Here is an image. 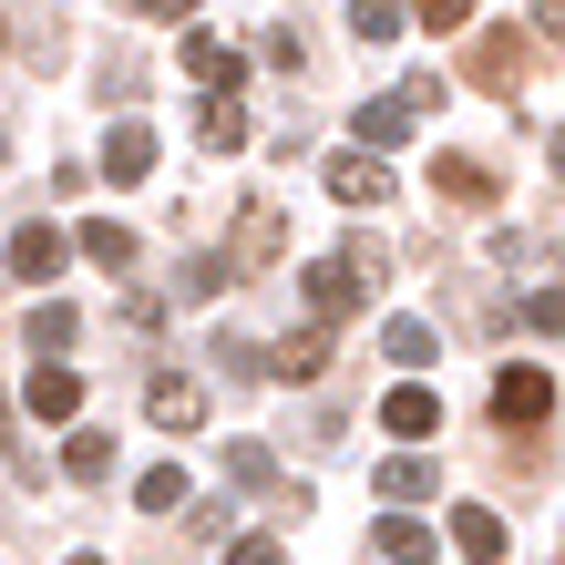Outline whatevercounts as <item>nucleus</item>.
I'll return each instance as SVG.
<instances>
[{"instance_id":"obj_1","label":"nucleus","mask_w":565,"mask_h":565,"mask_svg":"<svg viewBox=\"0 0 565 565\" xmlns=\"http://www.w3.org/2000/svg\"><path fill=\"white\" fill-rule=\"evenodd\" d=\"M381 278H391V257H381V247H340V257H319V268L298 278V288H309V309H319V329H329V319L371 309V298H381Z\"/></svg>"},{"instance_id":"obj_2","label":"nucleus","mask_w":565,"mask_h":565,"mask_svg":"<svg viewBox=\"0 0 565 565\" xmlns=\"http://www.w3.org/2000/svg\"><path fill=\"white\" fill-rule=\"evenodd\" d=\"M462 62H473L483 93H524V31L514 21H473V52H462Z\"/></svg>"},{"instance_id":"obj_3","label":"nucleus","mask_w":565,"mask_h":565,"mask_svg":"<svg viewBox=\"0 0 565 565\" xmlns=\"http://www.w3.org/2000/svg\"><path fill=\"white\" fill-rule=\"evenodd\" d=\"M545 412H555V381H545V371H524V360H514V371H493V422L535 431Z\"/></svg>"},{"instance_id":"obj_4","label":"nucleus","mask_w":565,"mask_h":565,"mask_svg":"<svg viewBox=\"0 0 565 565\" xmlns=\"http://www.w3.org/2000/svg\"><path fill=\"white\" fill-rule=\"evenodd\" d=\"M431 195H443V206H462V216H483V206H493V164H473V154H431Z\"/></svg>"},{"instance_id":"obj_5","label":"nucleus","mask_w":565,"mask_h":565,"mask_svg":"<svg viewBox=\"0 0 565 565\" xmlns=\"http://www.w3.org/2000/svg\"><path fill=\"white\" fill-rule=\"evenodd\" d=\"M402 135H412V104H402V93H381V104L350 114V154H391Z\"/></svg>"},{"instance_id":"obj_6","label":"nucleus","mask_w":565,"mask_h":565,"mask_svg":"<svg viewBox=\"0 0 565 565\" xmlns=\"http://www.w3.org/2000/svg\"><path fill=\"white\" fill-rule=\"evenodd\" d=\"M145 412H154L164 431H195V422H206V381H185V371H154V391H145Z\"/></svg>"},{"instance_id":"obj_7","label":"nucleus","mask_w":565,"mask_h":565,"mask_svg":"<svg viewBox=\"0 0 565 565\" xmlns=\"http://www.w3.org/2000/svg\"><path fill=\"white\" fill-rule=\"evenodd\" d=\"M329 195H340V206H381V195H391V164L381 154H329Z\"/></svg>"},{"instance_id":"obj_8","label":"nucleus","mask_w":565,"mask_h":565,"mask_svg":"<svg viewBox=\"0 0 565 565\" xmlns=\"http://www.w3.org/2000/svg\"><path fill=\"white\" fill-rule=\"evenodd\" d=\"M11 278L21 288H52L62 278V226H21V237H11Z\"/></svg>"},{"instance_id":"obj_9","label":"nucleus","mask_w":565,"mask_h":565,"mask_svg":"<svg viewBox=\"0 0 565 565\" xmlns=\"http://www.w3.org/2000/svg\"><path fill=\"white\" fill-rule=\"evenodd\" d=\"M381 431H402V443H431V431H443V402H431L422 381H402V391L381 402Z\"/></svg>"},{"instance_id":"obj_10","label":"nucleus","mask_w":565,"mask_h":565,"mask_svg":"<svg viewBox=\"0 0 565 565\" xmlns=\"http://www.w3.org/2000/svg\"><path fill=\"white\" fill-rule=\"evenodd\" d=\"M278 247H288V216H278V206H247V216H237V268H268Z\"/></svg>"},{"instance_id":"obj_11","label":"nucleus","mask_w":565,"mask_h":565,"mask_svg":"<svg viewBox=\"0 0 565 565\" xmlns=\"http://www.w3.org/2000/svg\"><path fill=\"white\" fill-rule=\"evenodd\" d=\"M31 412H42V422H73L83 412V381L62 371V360H42V371H31Z\"/></svg>"},{"instance_id":"obj_12","label":"nucleus","mask_w":565,"mask_h":565,"mask_svg":"<svg viewBox=\"0 0 565 565\" xmlns=\"http://www.w3.org/2000/svg\"><path fill=\"white\" fill-rule=\"evenodd\" d=\"M422 493H443V473H431L422 452H391L381 462V504H422Z\"/></svg>"},{"instance_id":"obj_13","label":"nucleus","mask_w":565,"mask_h":565,"mask_svg":"<svg viewBox=\"0 0 565 565\" xmlns=\"http://www.w3.org/2000/svg\"><path fill=\"white\" fill-rule=\"evenodd\" d=\"M278 381H329V329H288L278 340Z\"/></svg>"},{"instance_id":"obj_14","label":"nucleus","mask_w":565,"mask_h":565,"mask_svg":"<svg viewBox=\"0 0 565 565\" xmlns=\"http://www.w3.org/2000/svg\"><path fill=\"white\" fill-rule=\"evenodd\" d=\"M145 164H154V135H145V124H114V135H104V175H114V185H135Z\"/></svg>"},{"instance_id":"obj_15","label":"nucleus","mask_w":565,"mask_h":565,"mask_svg":"<svg viewBox=\"0 0 565 565\" xmlns=\"http://www.w3.org/2000/svg\"><path fill=\"white\" fill-rule=\"evenodd\" d=\"M185 73H195V83H206L216 104H226V93H237V52H226V42H206V31H195V42H185Z\"/></svg>"},{"instance_id":"obj_16","label":"nucleus","mask_w":565,"mask_h":565,"mask_svg":"<svg viewBox=\"0 0 565 565\" xmlns=\"http://www.w3.org/2000/svg\"><path fill=\"white\" fill-rule=\"evenodd\" d=\"M452 535H462V555H473V565H493V555H504V514H493V504H462Z\"/></svg>"},{"instance_id":"obj_17","label":"nucleus","mask_w":565,"mask_h":565,"mask_svg":"<svg viewBox=\"0 0 565 565\" xmlns=\"http://www.w3.org/2000/svg\"><path fill=\"white\" fill-rule=\"evenodd\" d=\"M381 555L391 565H431V524L422 514H381Z\"/></svg>"},{"instance_id":"obj_18","label":"nucleus","mask_w":565,"mask_h":565,"mask_svg":"<svg viewBox=\"0 0 565 565\" xmlns=\"http://www.w3.org/2000/svg\"><path fill=\"white\" fill-rule=\"evenodd\" d=\"M62 473H73V483H114V431H73Z\"/></svg>"},{"instance_id":"obj_19","label":"nucleus","mask_w":565,"mask_h":565,"mask_svg":"<svg viewBox=\"0 0 565 565\" xmlns=\"http://www.w3.org/2000/svg\"><path fill=\"white\" fill-rule=\"evenodd\" d=\"M195 145H206V154H237L247 145V104H206V114H195Z\"/></svg>"},{"instance_id":"obj_20","label":"nucleus","mask_w":565,"mask_h":565,"mask_svg":"<svg viewBox=\"0 0 565 565\" xmlns=\"http://www.w3.org/2000/svg\"><path fill=\"white\" fill-rule=\"evenodd\" d=\"M135 504H145V514H185V462H154V473H135Z\"/></svg>"},{"instance_id":"obj_21","label":"nucleus","mask_w":565,"mask_h":565,"mask_svg":"<svg viewBox=\"0 0 565 565\" xmlns=\"http://www.w3.org/2000/svg\"><path fill=\"white\" fill-rule=\"evenodd\" d=\"M83 257H93V268H135V226L93 216V226H83Z\"/></svg>"},{"instance_id":"obj_22","label":"nucleus","mask_w":565,"mask_h":565,"mask_svg":"<svg viewBox=\"0 0 565 565\" xmlns=\"http://www.w3.org/2000/svg\"><path fill=\"white\" fill-rule=\"evenodd\" d=\"M381 360L422 371V360H443V350H431V329H422V319H391V329H381Z\"/></svg>"},{"instance_id":"obj_23","label":"nucleus","mask_w":565,"mask_h":565,"mask_svg":"<svg viewBox=\"0 0 565 565\" xmlns=\"http://www.w3.org/2000/svg\"><path fill=\"white\" fill-rule=\"evenodd\" d=\"M350 31H360V42H402V31H412V11H391V0H360V11H350Z\"/></svg>"},{"instance_id":"obj_24","label":"nucleus","mask_w":565,"mask_h":565,"mask_svg":"<svg viewBox=\"0 0 565 565\" xmlns=\"http://www.w3.org/2000/svg\"><path fill=\"white\" fill-rule=\"evenodd\" d=\"M73 309H62V298H42V309H31V350H73Z\"/></svg>"},{"instance_id":"obj_25","label":"nucleus","mask_w":565,"mask_h":565,"mask_svg":"<svg viewBox=\"0 0 565 565\" xmlns=\"http://www.w3.org/2000/svg\"><path fill=\"white\" fill-rule=\"evenodd\" d=\"M226 473H237V483H257V493H268V483H278V452H268V443H226Z\"/></svg>"},{"instance_id":"obj_26","label":"nucleus","mask_w":565,"mask_h":565,"mask_svg":"<svg viewBox=\"0 0 565 565\" xmlns=\"http://www.w3.org/2000/svg\"><path fill=\"white\" fill-rule=\"evenodd\" d=\"M524 329H545V340H565V288H535V298H524Z\"/></svg>"},{"instance_id":"obj_27","label":"nucleus","mask_w":565,"mask_h":565,"mask_svg":"<svg viewBox=\"0 0 565 565\" xmlns=\"http://www.w3.org/2000/svg\"><path fill=\"white\" fill-rule=\"evenodd\" d=\"M175 288H185V298H216V288H226V257H185Z\"/></svg>"},{"instance_id":"obj_28","label":"nucleus","mask_w":565,"mask_h":565,"mask_svg":"<svg viewBox=\"0 0 565 565\" xmlns=\"http://www.w3.org/2000/svg\"><path fill=\"white\" fill-rule=\"evenodd\" d=\"M226 565H288V555H278V535H237V545H226Z\"/></svg>"},{"instance_id":"obj_29","label":"nucleus","mask_w":565,"mask_h":565,"mask_svg":"<svg viewBox=\"0 0 565 565\" xmlns=\"http://www.w3.org/2000/svg\"><path fill=\"white\" fill-rule=\"evenodd\" d=\"M535 21H545V42H565V0H555V11H535Z\"/></svg>"},{"instance_id":"obj_30","label":"nucleus","mask_w":565,"mask_h":565,"mask_svg":"<svg viewBox=\"0 0 565 565\" xmlns=\"http://www.w3.org/2000/svg\"><path fill=\"white\" fill-rule=\"evenodd\" d=\"M11 443H21V431H11V402H0V452H11Z\"/></svg>"},{"instance_id":"obj_31","label":"nucleus","mask_w":565,"mask_h":565,"mask_svg":"<svg viewBox=\"0 0 565 565\" xmlns=\"http://www.w3.org/2000/svg\"><path fill=\"white\" fill-rule=\"evenodd\" d=\"M555 175H565V124H555Z\"/></svg>"},{"instance_id":"obj_32","label":"nucleus","mask_w":565,"mask_h":565,"mask_svg":"<svg viewBox=\"0 0 565 565\" xmlns=\"http://www.w3.org/2000/svg\"><path fill=\"white\" fill-rule=\"evenodd\" d=\"M0 42H11V11H0Z\"/></svg>"},{"instance_id":"obj_33","label":"nucleus","mask_w":565,"mask_h":565,"mask_svg":"<svg viewBox=\"0 0 565 565\" xmlns=\"http://www.w3.org/2000/svg\"><path fill=\"white\" fill-rule=\"evenodd\" d=\"M73 565H104V555H73Z\"/></svg>"}]
</instances>
